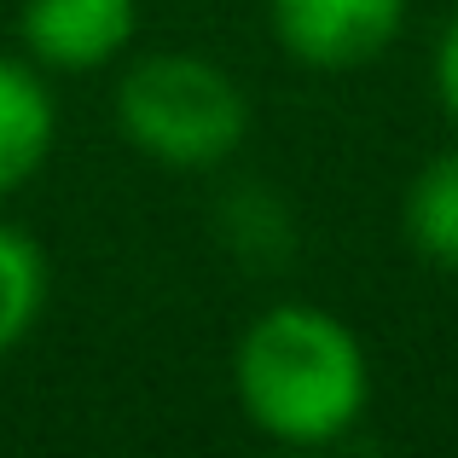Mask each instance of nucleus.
I'll list each match as a JSON object with an SVG mask.
<instances>
[{
    "mask_svg": "<svg viewBox=\"0 0 458 458\" xmlns=\"http://www.w3.org/2000/svg\"><path fill=\"white\" fill-rule=\"evenodd\" d=\"M233 389L267 441L336 447L371 406L366 343L319 302H273L238 336Z\"/></svg>",
    "mask_w": 458,
    "mask_h": 458,
    "instance_id": "f257e3e1",
    "label": "nucleus"
},
{
    "mask_svg": "<svg viewBox=\"0 0 458 458\" xmlns=\"http://www.w3.org/2000/svg\"><path fill=\"white\" fill-rule=\"evenodd\" d=\"M116 128L163 168H215L250 134V99L215 58L146 53L111 93Z\"/></svg>",
    "mask_w": 458,
    "mask_h": 458,
    "instance_id": "f03ea898",
    "label": "nucleus"
},
{
    "mask_svg": "<svg viewBox=\"0 0 458 458\" xmlns=\"http://www.w3.org/2000/svg\"><path fill=\"white\" fill-rule=\"evenodd\" d=\"M279 47L308 70H360L406 30V0H267Z\"/></svg>",
    "mask_w": 458,
    "mask_h": 458,
    "instance_id": "7ed1b4c3",
    "label": "nucleus"
},
{
    "mask_svg": "<svg viewBox=\"0 0 458 458\" xmlns=\"http://www.w3.org/2000/svg\"><path fill=\"white\" fill-rule=\"evenodd\" d=\"M140 0H23L18 41L47 70H99L134 47Z\"/></svg>",
    "mask_w": 458,
    "mask_h": 458,
    "instance_id": "20e7f679",
    "label": "nucleus"
},
{
    "mask_svg": "<svg viewBox=\"0 0 458 458\" xmlns=\"http://www.w3.org/2000/svg\"><path fill=\"white\" fill-rule=\"evenodd\" d=\"M58 105L35 58H0V198L23 191L53 157Z\"/></svg>",
    "mask_w": 458,
    "mask_h": 458,
    "instance_id": "39448f33",
    "label": "nucleus"
},
{
    "mask_svg": "<svg viewBox=\"0 0 458 458\" xmlns=\"http://www.w3.org/2000/svg\"><path fill=\"white\" fill-rule=\"evenodd\" d=\"M401 226H406V244L429 267L458 273V146L436 151L412 174L406 203H401Z\"/></svg>",
    "mask_w": 458,
    "mask_h": 458,
    "instance_id": "423d86ee",
    "label": "nucleus"
},
{
    "mask_svg": "<svg viewBox=\"0 0 458 458\" xmlns=\"http://www.w3.org/2000/svg\"><path fill=\"white\" fill-rule=\"evenodd\" d=\"M47 313V250L23 226L0 221V354L23 343Z\"/></svg>",
    "mask_w": 458,
    "mask_h": 458,
    "instance_id": "0eeeda50",
    "label": "nucleus"
},
{
    "mask_svg": "<svg viewBox=\"0 0 458 458\" xmlns=\"http://www.w3.org/2000/svg\"><path fill=\"white\" fill-rule=\"evenodd\" d=\"M429 81H436V99L447 111V123L458 128V12L441 23L436 35V53H429Z\"/></svg>",
    "mask_w": 458,
    "mask_h": 458,
    "instance_id": "6e6552de",
    "label": "nucleus"
}]
</instances>
